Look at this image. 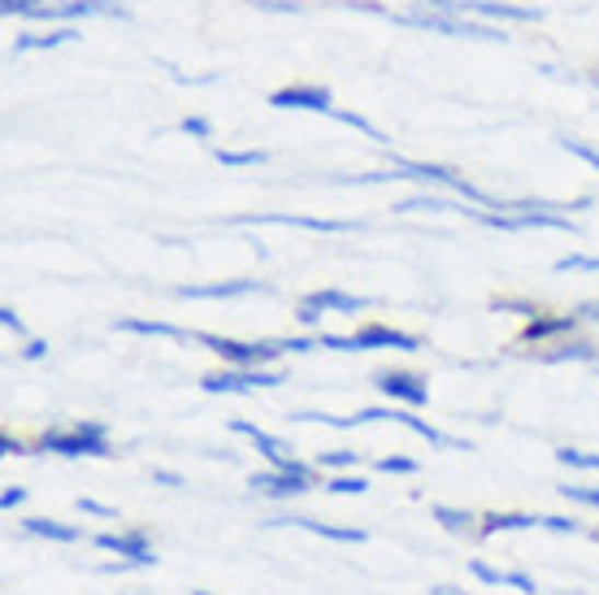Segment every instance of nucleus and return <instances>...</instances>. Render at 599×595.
<instances>
[{"instance_id":"nucleus-14","label":"nucleus","mask_w":599,"mask_h":595,"mask_svg":"<svg viewBox=\"0 0 599 595\" xmlns=\"http://www.w3.org/2000/svg\"><path fill=\"white\" fill-rule=\"evenodd\" d=\"M261 291L256 278H231V283H192V287H174L178 300H235V296H252Z\"/></svg>"},{"instance_id":"nucleus-20","label":"nucleus","mask_w":599,"mask_h":595,"mask_svg":"<svg viewBox=\"0 0 599 595\" xmlns=\"http://www.w3.org/2000/svg\"><path fill=\"white\" fill-rule=\"evenodd\" d=\"M26 530L39 535V539H53V543H79L83 539L79 526H61V522H48V517H26Z\"/></svg>"},{"instance_id":"nucleus-2","label":"nucleus","mask_w":599,"mask_h":595,"mask_svg":"<svg viewBox=\"0 0 599 595\" xmlns=\"http://www.w3.org/2000/svg\"><path fill=\"white\" fill-rule=\"evenodd\" d=\"M395 22H404V26H422V31H439V35H452V39H486V44H504L508 35L499 31V26H486V22H470V18H461V13H439V9H417V13H400Z\"/></svg>"},{"instance_id":"nucleus-29","label":"nucleus","mask_w":599,"mask_h":595,"mask_svg":"<svg viewBox=\"0 0 599 595\" xmlns=\"http://www.w3.org/2000/svg\"><path fill=\"white\" fill-rule=\"evenodd\" d=\"M561 495H565V500H574V504L599 508V487H578V482H569V487H561Z\"/></svg>"},{"instance_id":"nucleus-18","label":"nucleus","mask_w":599,"mask_h":595,"mask_svg":"<svg viewBox=\"0 0 599 595\" xmlns=\"http://www.w3.org/2000/svg\"><path fill=\"white\" fill-rule=\"evenodd\" d=\"M122 335H148V340H187L183 327H170V322H148V318H122L118 322Z\"/></svg>"},{"instance_id":"nucleus-21","label":"nucleus","mask_w":599,"mask_h":595,"mask_svg":"<svg viewBox=\"0 0 599 595\" xmlns=\"http://www.w3.org/2000/svg\"><path fill=\"white\" fill-rule=\"evenodd\" d=\"M296 526H304V530H313V535H322V539H335V543H365L369 535L365 530H344V526H326V522H313V517H291Z\"/></svg>"},{"instance_id":"nucleus-8","label":"nucleus","mask_w":599,"mask_h":595,"mask_svg":"<svg viewBox=\"0 0 599 595\" xmlns=\"http://www.w3.org/2000/svg\"><path fill=\"white\" fill-rule=\"evenodd\" d=\"M240 227H300V231H318V236H353L360 222H344V218H304V214H247L235 218Z\"/></svg>"},{"instance_id":"nucleus-36","label":"nucleus","mask_w":599,"mask_h":595,"mask_svg":"<svg viewBox=\"0 0 599 595\" xmlns=\"http://www.w3.org/2000/svg\"><path fill=\"white\" fill-rule=\"evenodd\" d=\"M504 587H512V592H521V595H534V592H539V587H534V579H530V574H517V570H512V574L504 579Z\"/></svg>"},{"instance_id":"nucleus-34","label":"nucleus","mask_w":599,"mask_h":595,"mask_svg":"<svg viewBox=\"0 0 599 595\" xmlns=\"http://www.w3.org/2000/svg\"><path fill=\"white\" fill-rule=\"evenodd\" d=\"M378 470H382V474H413V470H417V461H413V457H382V461H378Z\"/></svg>"},{"instance_id":"nucleus-12","label":"nucleus","mask_w":599,"mask_h":595,"mask_svg":"<svg viewBox=\"0 0 599 595\" xmlns=\"http://www.w3.org/2000/svg\"><path fill=\"white\" fill-rule=\"evenodd\" d=\"M274 110H309V114H335V96L326 88H278L269 96Z\"/></svg>"},{"instance_id":"nucleus-38","label":"nucleus","mask_w":599,"mask_h":595,"mask_svg":"<svg viewBox=\"0 0 599 595\" xmlns=\"http://www.w3.org/2000/svg\"><path fill=\"white\" fill-rule=\"evenodd\" d=\"M0 322H4V331H13V335H26V327H22V318H18V313H13L9 305L0 309Z\"/></svg>"},{"instance_id":"nucleus-23","label":"nucleus","mask_w":599,"mask_h":595,"mask_svg":"<svg viewBox=\"0 0 599 595\" xmlns=\"http://www.w3.org/2000/svg\"><path fill=\"white\" fill-rule=\"evenodd\" d=\"M74 31H53V35H22L13 44V53H35V48H57V44H70Z\"/></svg>"},{"instance_id":"nucleus-33","label":"nucleus","mask_w":599,"mask_h":595,"mask_svg":"<svg viewBox=\"0 0 599 595\" xmlns=\"http://www.w3.org/2000/svg\"><path fill=\"white\" fill-rule=\"evenodd\" d=\"M318 466L322 470H348V466H357V453H322Z\"/></svg>"},{"instance_id":"nucleus-7","label":"nucleus","mask_w":599,"mask_h":595,"mask_svg":"<svg viewBox=\"0 0 599 595\" xmlns=\"http://www.w3.org/2000/svg\"><path fill=\"white\" fill-rule=\"evenodd\" d=\"M426 9L439 13H461V18H495V22H539V9L521 4H499V0H426Z\"/></svg>"},{"instance_id":"nucleus-11","label":"nucleus","mask_w":599,"mask_h":595,"mask_svg":"<svg viewBox=\"0 0 599 595\" xmlns=\"http://www.w3.org/2000/svg\"><path fill=\"white\" fill-rule=\"evenodd\" d=\"M231 431L243 435V439H252V448L274 466V470H309V466H300L296 457H291V448L283 444V439H274V435H265L261 426H252V422H231Z\"/></svg>"},{"instance_id":"nucleus-24","label":"nucleus","mask_w":599,"mask_h":595,"mask_svg":"<svg viewBox=\"0 0 599 595\" xmlns=\"http://www.w3.org/2000/svg\"><path fill=\"white\" fill-rule=\"evenodd\" d=\"M430 513H435V522H444V526H448V530H457V535H461V530H470V526L479 522L474 513H461V508H448V504H435Z\"/></svg>"},{"instance_id":"nucleus-15","label":"nucleus","mask_w":599,"mask_h":595,"mask_svg":"<svg viewBox=\"0 0 599 595\" xmlns=\"http://www.w3.org/2000/svg\"><path fill=\"white\" fill-rule=\"evenodd\" d=\"M309 470H269V474H252V491H265V495H304L309 491Z\"/></svg>"},{"instance_id":"nucleus-1","label":"nucleus","mask_w":599,"mask_h":595,"mask_svg":"<svg viewBox=\"0 0 599 595\" xmlns=\"http://www.w3.org/2000/svg\"><path fill=\"white\" fill-rule=\"evenodd\" d=\"M44 453H57V457H114L110 448V431L101 422H74L66 431H44L39 439Z\"/></svg>"},{"instance_id":"nucleus-28","label":"nucleus","mask_w":599,"mask_h":595,"mask_svg":"<svg viewBox=\"0 0 599 595\" xmlns=\"http://www.w3.org/2000/svg\"><path fill=\"white\" fill-rule=\"evenodd\" d=\"M326 487H331L335 495H365V491H369L365 474H339V478H331Z\"/></svg>"},{"instance_id":"nucleus-5","label":"nucleus","mask_w":599,"mask_h":595,"mask_svg":"<svg viewBox=\"0 0 599 595\" xmlns=\"http://www.w3.org/2000/svg\"><path fill=\"white\" fill-rule=\"evenodd\" d=\"M395 179H417V183H439V187H448V192H457L461 201H474V205H486V209H499L486 192H479L474 183H465L461 174H452V170H444V165H426V161H400L395 157Z\"/></svg>"},{"instance_id":"nucleus-4","label":"nucleus","mask_w":599,"mask_h":595,"mask_svg":"<svg viewBox=\"0 0 599 595\" xmlns=\"http://www.w3.org/2000/svg\"><path fill=\"white\" fill-rule=\"evenodd\" d=\"M4 18H35V22H57V18H92V13H122L114 0H70V4H44V0H0Z\"/></svg>"},{"instance_id":"nucleus-6","label":"nucleus","mask_w":599,"mask_h":595,"mask_svg":"<svg viewBox=\"0 0 599 595\" xmlns=\"http://www.w3.org/2000/svg\"><path fill=\"white\" fill-rule=\"evenodd\" d=\"M196 344H205L209 353L227 361V365H240V369H265L269 361L283 353V344H240V340H227V335H192Z\"/></svg>"},{"instance_id":"nucleus-42","label":"nucleus","mask_w":599,"mask_h":595,"mask_svg":"<svg viewBox=\"0 0 599 595\" xmlns=\"http://www.w3.org/2000/svg\"><path fill=\"white\" fill-rule=\"evenodd\" d=\"M152 482H161V487H187L174 470H152Z\"/></svg>"},{"instance_id":"nucleus-9","label":"nucleus","mask_w":599,"mask_h":595,"mask_svg":"<svg viewBox=\"0 0 599 595\" xmlns=\"http://www.w3.org/2000/svg\"><path fill=\"white\" fill-rule=\"evenodd\" d=\"M278 382H283V374H274V369H240V365H231V369H218V374H205V378H200V387H205L209 396L256 391V387H278Z\"/></svg>"},{"instance_id":"nucleus-3","label":"nucleus","mask_w":599,"mask_h":595,"mask_svg":"<svg viewBox=\"0 0 599 595\" xmlns=\"http://www.w3.org/2000/svg\"><path fill=\"white\" fill-rule=\"evenodd\" d=\"M322 348H335V353H369V348H395V353H417L422 340L417 335H404L395 327H365L357 335H318Z\"/></svg>"},{"instance_id":"nucleus-30","label":"nucleus","mask_w":599,"mask_h":595,"mask_svg":"<svg viewBox=\"0 0 599 595\" xmlns=\"http://www.w3.org/2000/svg\"><path fill=\"white\" fill-rule=\"evenodd\" d=\"M561 148H565V152H574L578 161H587L591 170H599V148H591V144H583V139H561Z\"/></svg>"},{"instance_id":"nucleus-22","label":"nucleus","mask_w":599,"mask_h":595,"mask_svg":"<svg viewBox=\"0 0 599 595\" xmlns=\"http://www.w3.org/2000/svg\"><path fill=\"white\" fill-rule=\"evenodd\" d=\"M395 209L400 214H461V205L439 201V196H413V201H400Z\"/></svg>"},{"instance_id":"nucleus-37","label":"nucleus","mask_w":599,"mask_h":595,"mask_svg":"<svg viewBox=\"0 0 599 595\" xmlns=\"http://www.w3.org/2000/svg\"><path fill=\"white\" fill-rule=\"evenodd\" d=\"M183 130L196 135V139H209V135H214V126H209L205 118H183Z\"/></svg>"},{"instance_id":"nucleus-27","label":"nucleus","mask_w":599,"mask_h":595,"mask_svg":"<svg viewBox=\"0 0 599 595\" xmlns=\"http://www.w3.org/2000/svg\"><path fill=\"white\" fill-rule=\"evenodd\" d=\"M218 161L231 165V170H243V165H265V152H231V148H218Z\"/></svg>"},{"instance_id":"nucleus-25","label":"nucleus","mask_w":599,"mask_h":595,"mask_svg":"<svg viewBox=\"0 0 599 595\" xmlns=\"http://www.w3.org/2000/svg\"><path fill=\"white\" fill-rule=\"evenodd\" d=\"M543 361H552V365H561V361H596V348L591 344H561V348L543 353Z\"/></svg>"},{"instance_id":"nucleus-35","label":"nucleus","mask_w":599,"mask_h":595,"mask_svg":"<svg viewBox=\"0 0 599 595\" xmlns=\"http://www.w3.org/2000/svg\"><path fill=\"white\" fill-rule=\"evenodd\" d=\"M539 526H548V530H556V535H578V530H583V526H578V517H561V513L543 517Z\"/></svg>"},{"instance_id":"nucleus-26","label":"nucleus","mask_w":599,"mask_h":595,"mask_svg":"<svg viewBox=\"0 0 599 595\" xmlns=\"http://www.w3.org/2000/svg\"><path fill=\"white\" fill-rule=\"evenodd\" d=\"M556 461L569 470H599V453H578V448H556Z\"/></svg>"},{"instance_id":"nucleus-16","label":"nucleus","mask_w":599,"mask_h":595,"mask_svg":"<svg viewBox=\"0 0 599 595\" xmlns=\"http://www.w3.org/2000/svg\"><path fill=\"white\" fill-rule=\"evenodd\" d=\"M304 305H313L318 313H360L369 300H360V296H348V291H335V287H322V291H313V296H304Z\"/></svg>"},{"instance_id":"nucleus-43","label":"nucleus","mask_w":599,"mask_h":595,"mask_svg":"<svg viewBox=\"0 0 599 595\" xmlns=\"http://www.w3.org/2000/svg\"><path fill=\"white\" fill-rule=\"evenodd\" d=\"M44 353H48V344H44V340H31L22 357H26V361H39V357H44Z\"/></svg>"},{"instance_id":"nucleus-31","label":"nucleus","mask_w":599,"mask_h":595,"mask_svg":"<svg viewBox=\"0 0 599 595\" xmlns=\"http://www.w3.org/2000/svg\"><path fill=\"white\" fill-rule=\"evenodd\" d=\"M574 270H599V256H561L556 261V274H574Z\"/></svg>"},{"instance_id":"nucleus-44","label":"nucleus","mask_w":599,"mask_h":595,"mask_svg":"<svg viewBox=\"0 0 599 595\" xmlns=\"http://www.w3.org/2000/svg\"><path fill=\"white\" fill-rule=\"evenodd\" d=\"M578 318H587V322H599V300H587V305L578 309Z\"/></svg>"},{"instance_id":"nucleus-32","label":"nucleus","mask_w":599,"mask_h":595,"mask_svg":"<svg viewBox=\"0 0 599 595\" xmlns=\"http://www.w3.org/2000/svg\"><path fill=\"white\" fill-rule=\"evenodd\" d=\"M470 574H474L479 583H486V587H504V579H508V574H499V570H491L486 561H470Z\"/></svg>"},{"instance_id":"nucleus-17","label":"nucleus","mask_w":599,"mask_h":595,"mask_svg":"<svg viewBox=\"0 0 599 595\" xmlns=\"http://www.w3.org/2000/svg\"><path fill=\"white\" fill-rule=\"evenodd\" d=\"M578 327V313H561V318H530L526 327V344H539V340H552V335H569Z\"/></svg>"},{"instance_id":"nucleus-19","label":"nucleus","mask_w":599,"mask_h":595,"mask_svg":"<svg viewBox=\"0 0 599 595\" xmlns=\"http://www.w3.org/2000/svg\"><path fill=\"white\" fill-rule=\"evenodd\" d=\"M543 517H534V513H486L479 526V535H499V530H530V526H539Z\"/></svg>"},{"instance_id":"nucleus-10","label":"nucleus","mask_w":599,"mask_h":595,"mask_svg":"<svg viewBox=\"0 0 599 595\" xmlns=\"http://www.w3.org/2000/svg\"><path fill=\"white\" fill-rule=\"evenodd\" d=\"M373 387H378L387 400L404 404V409H422V404L430 400L426 382H422L417 374H400V369H382V374H373Z\"/></svg>"},{"instance_id":"nucleus-45","label":"nucleus","mask_w":599,"mask_h":595,"mask_svg":"<svg viewBox=\"0 0 599 595\" xmlns=\"http://www.w3.org/2000/svg\"><path fill=\"white\" fill-rule=\"evenodd\" d=\"M196 595H214V592H196Z\"/></svg>"},{"instance_id":"nucleus-39","label":"nucleus","mask_w":599,"mask_h":595,"mask_svg":"<svg viewBox=\"0 0 599 595\" xmlns=\"http://www.w3.org/2000/svg\"><path fill=\"white\" fill-rule=\"evenodd\" d=\"M22 500H26V491H22V487H9V491L0 495V508H4V513H13Z\"/></svg>"},{"instance_id":"nucleus-40","label":"nucleus","mask_w":599,"mask_h":595,"mask_svg":"<svg viewBox=\"0 0 599 595\" xmlns=\"http://www.w3.org/2000/svg\"><path fill=\"white\" fill-rule=\"evenodd\" d=\"M0 453H4V457H26L22 439H13V435H0Z\"/></svg>"},{"instance_id":"nucleus-41","label":"nucleus","mask_w":599,"mask_h":595,"mask_svg":"<svg viewBox=\"0 0 599 595\" xmlns=\"http://www.w3.org/2000/svg\"><path fill=\"white\" fill-rule=\"evenodd\" d=\"M79 508H83V513H92V517H118L110 504H96V500H79Z\"/></svg>"},{"instance_id":"nucleus-13","label":"nucleus","mask_w":599,"mask_h":595,"mask_svg":"<svg viewBox=\"0 0 599 595\" xmlns=\"http://www.w3.org/2000/svg\"><path fill=\"white\" fill-rule=\"evenodd\" d=\"M96 548H101V552H118L130 565H157L152 543H148L143 530H126V535H114V530H110V535H96Z\"/></svg>"}]
</instances>
